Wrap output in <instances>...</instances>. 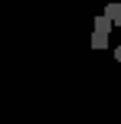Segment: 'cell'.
Here are the masks:
<instances>
[{"mask_svg": "<svg viewBox=\"0 0 121 124\" xmlns=\"http://www.w3.org/2000/svg\"><path fill=\"white\" fill-rule=\"evenodd\" d=\"M95 33H102V36H108V33H111V20L105 16V13H102V16H95Z\"/></svg>", "mask_w": 121, "mask_h": 124, "instance_id": "6da1fadb", "label": "cell"}, {"mask_svg": "<svg viewBox=\"0 0 121 124\" xmlns=\"http://www.w3.org/2000/svg\"><path fill=\"white\" fill-rule=\"evenodd\" d=\"M111 36H102V33H92V49H108Z\"/></svg>", "mask_w": 121, "mask_h": 124, "instance_id": "7a4b0ae2", "label": "cell"}, {"mask_svg": "<svg viewBox=\"0 0 121 124\" xmlns=\"http://www.w3.org/2000/svg\"><path fill=\"white\" fill-rule=\"evenodd\" d=\"M115 59H118V62H121V46H118V49H115Z\"/></svg>", "mask_w": 121, "mask_h": 124, "instance_id": "3957f363", "label": "cell"}]
</instances>
